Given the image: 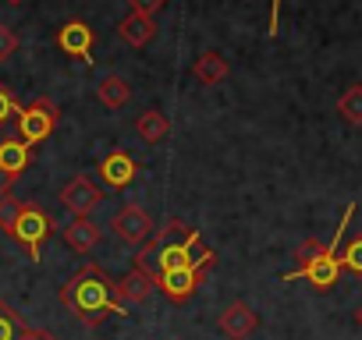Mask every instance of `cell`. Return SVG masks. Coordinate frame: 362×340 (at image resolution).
I'll list each match as a JSON object with an SVG mask.
<instances>
[{
	"label": "cell",
	"instance_id": "9c48e42d",
	"mask_svg": "<svg viewBox=\"0 0 362 340\" xmlns=\"http://www.w3.org/2000/svg\"><path fill=\"white\" fill-rule=\"evenodd\" d=\"M153 291H156L153 273H149V269H139V266H132V273H128V277H121V280L114 284V294H117V305L124 308V315H128V308H132V305L149 301V294H153Z\"/></svg>",
	"mask_w": 362,
	"mask_h": 340
},
{
	"label": "cell",
	"instance_id": "30bf717a",
	"mask_svg": "<svg viewBox=\"0 0 362 340\" xmlns=\"http://www.w3.org/2000/svg\"><path fill=\"white\" fill-rule=\"evenodd\" d=\"M135 159H132V152H124V149H114V152H107L103 159H100V181L107 185V188H114V192H124L132 181H135Z\"/></svg>",
	"mask_w": 362,
	"mask_h": 340
},
{
	"label": "cell",
	"instance_id": "277c9868",
	"mask_svg": "<svg viewBox=\"0 0 362 340\" xmlns=\"http://www.w3.org/2000/svg\"><path fill=\"white\" fill-rule=\"evenodd\" d=\"M214 262H217V252H203V259H199V262H192V266H185V269L156 273L153 280H156V287L163 291V298H167V301L181 305V301H189V298L199 291V284L206 280V269H210Z\"/></svg>",
	"mask_w": 362,
	"mask_h": 340
},
{
	"label": "cell",
	"instance_id": "52a82bcc",
	"mask_svg": "<svg viewBox=\"0 0 362 340\" xmlns=\"http://www.w3.org/2000/svg\"><path fill=\"white\" fill-rule=\"evenodd\" d=\"M256 326H259V315H256V308L249 305V301H231V305H224V312L217 315V329L228 336V340H245V336H252L256 333Z\"/></svg>",
	"mask_w": 362,
	"mask_h": 340
},
{
	"label": "cell",
	"instance_id": "44dd1931",
	"mask_svg": "<svg viewBox=\"0 0 362 340\" xmlns=\"http://www.w3.org/2000/svg\"><path fill=\"white\" fill-rule=\"evenodd\" d=\"M341 269H351L355 277H362V234L344 245V252H341Z\"/></svg>",
	"mask_w": 362,
	"mask_h": 340
},
{
	"label": "cell",
	"instance_id": "ba28073f",
	"mask_svg": "<svg viewBox=\"0 0 362 340\" xmlns=\"http://www.w3.org/2000/svg\"><path fill=\"white\" fill-rule=\"evenodd\" d=\"M199 248V231H189L181 241H167L156 248V273H170V269H185L192 262H199L203 255H196Z\"/></svg>",
	"mask_w": 362,
	"mask_h": 340
},
{
	"label": "cell",
	"instance_id": "7a4b0ae2",
	"mask_svg": "<svg viewBox=\"0 0 362 340\" xmlns=\"http://www.w3.org/2000/svg\"><path fill=\"white\" fill-rule=\"evenodd\" d=\"M351 217H355V202H348V206H344V217H341V224L334 227V238H330L327 245H320L305 262H298V269L281 273V284L309 280L316 291H330V287L341 280V255H337V252H341V238H344V231H348Z\"/></svg>",
	"mask_w": 362,
	"mask_h": 340
},
{
	"label": "cell",
	"instance_id": "7c38bea8",
	"mask_svg": "<svg viewBox=\"0 0 362 340\" xmlns=\"http://www.w3.org/2000/svg\"><path fill=\"white\" fill-rule=\"evenodd\" d=\"M61 202L75 213V217H89L96 206H100V188L86 178V174H75L68 185H64V192H61Z\"/></svg>",
	"mask_w": 362,
	"mask_h": 340
},
{
	"label": "cell",
	"instance_id": "5bb4252c",
	"mask_svg": "<svg viewBox=\"0 0 362 340\" xmlns=\"http://www.w3.org/2000/svg\"><path fill=\"white\" fill-rule=\"evenodd\" d=\"M156 18H149V15H128V18H121V25H117V36L128 43V47H135V50H142V47H149L153 40H156Z\"/></svg>",
	"mask_w": 362,
	"mask_h": 340
},
{
	"label": "cell",
	"instance_id": "7402d4cb",
	"mask_svg": "<svg viewBox=\"0 0 362 340\" xmlns=\"http://www.w3.org/2000/svg\"><path fill=\"white\" fill-rule=\"evenodd\" d=\"M22 114V107H18V99L4 89V85H0V124H8L11 117H18Z\"/></svg>",
	"mask_w": 362,
	"mask_h": 340
},
{
	"label": "cell",
	"instance_id": "e0dca14e",
	"mask_svg": "<svg viewBox=\"0 0 362 340\" xmlns=\"http://www.w3.org/2000/svg\"><path fill=\"white\" fill-rule=\"evenodd\" d=\"M135 131H139V138H142L146 145H156V142H163V138L170 135V121H167L160 110H142L139 121H135Z\"/></svg>",
	"mask_w": 362,
	"mask_h": 340
},
{
	"label": "cell",
	"instance_id": "4316f807",
	"mask_svg": "<svg viewBox=\"0 0 362 340\" xmlns=\"http://www.w3.org/2000/svg\"><path fill=\"white\" fill-rule=\"evenodd\" d=\"M267 32L270 36L281 32V0H270V25H267Z\"/></svg>",
	"mask_w": 362,
	"mask_h": 340
},
{
	"label": "cell",
	"instance_id": "8992f818",
	"mask_svg": "<svg viewBox=\"0 0 362 340\" xmlns=\"http://www.w3.org/2000/svg\"><path fill=\"white\" fill-rule=\"evenodd\" d=\"M93 47H96V29L82 18H71L57 29V50H64L68 57L75 61H89L93 57Z\"/></svg>",
	"mask_w": 362,
	"mask_h": 340
},
{
	"label": "cell",
	"instance_id": "3957f363",
	"mask_svg": "<svg viewBox=\"0 0 362 340\" xmlns=\"http://www.w3.org/2000/svg\"><path fill=\"white\" fill-rule=\"evenodd\" d=\"M50 231H54V220L47 217L43 206H36V202H18V217H15L11 238L29 248L33 262L43 259V241L50 238Z\"/></svg>",
	"mask_w": 362,
	"mask_h": 340
},
{
	"label": "cell",
	"instance_id": "5b68a950",
	"mask_svg": "<svg viewBox=\"0 0 362 340\" xmlns=\"http://www.w3.org/2000/svg\"><path fill=\"white\" fill-rule=\"evenodd\" d=\"M15 121H18V138L33 149V145H40V142H47V138L54 135V128H57V121H61V110H57L54 99L40 96V99H33L29 107H22V114H18Z\"/></svg>",
	"mask_w": 362,
	"mask_h": 340
},
{
	"label": "cell",
	"instance_id": "cb8c5ba5",
	"mask_svg": "<svg viewBox=\"0 0 362 340\" xmlns=\"http://www.w3.org/2000/svg\"><path fill=\"white\" fill-rule=\"evenodd\" d=\"M18 50V36L8 29V25H0V61H4V57H11Z\"/></svg>",
	"mask_w": 362,
	"mask_h": 340
},
{
	"label": "cell",
	"instance_id": "9a60e30c",
	"mask_svg": "<svg viewBox=\"0 0 362 340\" xmlns=\"http://www.w3.org/2000/svg\"><path fill=\"white\" fill-rule=\"evenodd\" d=\"M100 227L89 220V217H75L68 227H64V241H68V248L71 252H78V255H89L96 245H100Z\"/></svg>",
	"mask_w": 362,
	"mask_h": 340
},
{
	"label": "cell",
	"instance_id": "83f0119b",
	"mask_svg": "<svg viewBox=\"0 0 362 340\" xmlns=\"http://www.w3.org/2000/svg\"><path fill=\"white\" fill-rule=\"evenodd\" d=\"M11 185H15V181L4 174V170H0V199H8V195H11Z\"/></svg>",
	"mask_w": 362,
	"mask_h": 340
},
{
	"label": "cell",
	"instance_id": "ffe728a7",
	"mask_svg": "<svg viewBox=\"0 0 362 340\" xmlns=\"http://www.w3.org/2000/svg\"><path fill=\"white\" fill-rule=\"evenodd\" d=\"M25 326H29V322H25L4 298H0V340H18Z\"/></svg>",
	"mask_w": 362,
	"mask_h": 340
},
{
	"label": "cell",
	"instance_id": "8fae6325",
	"mask_svg": "<svg viewBox=\"0 0 362 340\" xmlns=\"http://www.w3.org/2000/svg\"><path fill=\"white\" fill-rule=\"evenodd\" d=\"M114 234L121 241H128V245H146L149 234H153V217L142 206H124L114 217Z\"/></svg>",
	"mask_w": 362,
	"mask_h": 340
},
{
	"label": "cell",
	"instance_id": "6da1fadb",
	"mask_svg": "<svg viewBox=\"0 0 362 340\" xmlns=\"http://www.w3.org/2000/svg\"><path fill=\"white\" fill-rule=\"evenodd\" d=\"M61 305L86 326H100L110 315H124V308L117 305V294H114V280L96 262H86L61 284Z\"/></svg>",
	"mask_w": 362,
	"mask_h": 340
},
{
	"label": "cell",
	"instance_id": "f546056e",
	"mask_svg": "<svg viewBox=\"0 0 362 340\" xmlns=\"http://www.w3.org/2000/svg\"><path fill=\"white\" fill-rule=\"evenodd\" d=\"M8 4H25V0H8Z\"/></svg>",
	"mask_w": 362,
	"mask_h": 340
},
{
	"label": "cell",
	"instance_id": "ac0fdd59",
	"mask_svg": "<svg viewBox=\"0 0 362 340\" xmlns=\"http://www.w3.org/2000/svg\"><path fill=\"white\" fill-rule=\"evenodd\" d=\"M228 57H221L217 50H210V54H203L199 61H196V68H192V75L199 78V85H217V82H224L228 78Z\"/></svg>",
	"mask_w": 362,
	"mask_h": 340
},
{
	"label": "cell",
	"instance_id": "d4e9b609",
	"mask_svg": "<svg viewBox=\"0 0 362 340\" xmlns=\"http://www.w3.org/2000/svg\"><path fill=\"white\" fill-rule=\"evenodd\" d=\"M163 4H167V0H128V8H132L135 15H149V18H153Z\"/></svg>",
	"mask_w": 362,
	"mask_h": 340
},
{
	"label": "cell",
	"instance_id": "603a6c76",
	"mask_svg": "<svg viewBox=\"0 0 362 340\" xmlns=\"http://www.w3.org/2000/svg\"><path fill=\"white\" fill-rule=\"evenodd\" d=\"M15 217H18V202H15L11 195H8V199H0V231H8V234H11Z\"/></svg>",
	"mask_w": 362,
	"mask_h": 340
},
{
	"label": "cell",
	"instance_id": "2e32d148",
	"mask_svg": "<svg viewBox=\"0 0 362 340\" xmlns=\"http://www.w3.org/2000/svg\"><path fill=\"white\" fill-rule=\"evenodd\" d=\"M96 92H100V103H103L107 110H121V107H128V99H132V85H128L121 75H103L100 85H96Z\"/></svg>",
	"mask_w": 362,
	"mask_h": 340
},
{
	"label": "cell",
	"instance_id": "d6986e66",
	"mask_svg": "<svg viewBox=\"0 0 362 340\" xmlns=\"http://www.w3.org/2000/svg\"><path fill=\"white\" fill-rule=\"evenodd\" d=\"M337 114L348 121V124H362V85H348L337 99Z\"/></svg>",
	"mask_w": 362,
	"mask_h": 340
},
{
	"label": "cell",
	"instance_id": "4fadbf2b",
	"mask_svg": "<svg viewBox=\"0 0 362 340\" xmlns=\"http://www.w3.org/2000/svg\"><path fill=\"white\" fill-rule=\"evenodd\" d=\"M33 159H36V152L22 138H0V170H4L11 181H18L33 166Z\"/></svg>",
	"mask_w": 362,
	"mask_h": 340
},
{
	"label": "cell",
	"instance_id": "f1b7e54d",
	"mask_svg": "<svg viewBox=\"0 0 362 340\" xmlns=\"http://www.w3.org/2000/svg\"><path fill=\"white\" fill-rule=\"evenodd\" d=\"M355 322H358V329H362V305L355 308Z\"/></svg>",
	"mask_w": 362,
	"mask_h": 340
},
{
	"label": "cell",
	"instance_id": "484cf974",
	"mask_svg": "<svg viewBox=\"0 0 362 340\" xmlns=\"http://www.w3.org/2000/svg\"><path fill=\"white\" fill-rule=\"evenodd\" d=\"M18 340H57V333H50V329H43V326H25Z\"/></svg>",
	"mask_w": 362,
	"mask_h": 340
}]
</instances>
